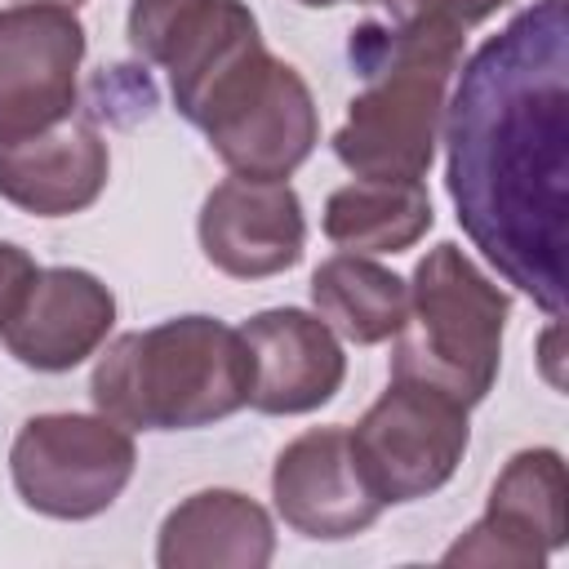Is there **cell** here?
Masks as SVG:
<instances>
[{
	"instance_id": "5",
	"label": "cell",
	"mask_w": 569,
	"mask_h": 569,
	"mask_svg": "<svg viewBox=\"0 0 569 569\" xmlns=\"http://www.w3.org/2000/svg\"><path fill=\"white\" fill-rule=\"evenodd\" d=\"M138 467L133 431L107 413H36L9 445V480L27 511L93 520L116 507Z\"/></svg>"
},
{
	"instance_id": "16",
	"label": "cell",
	"mask_w": 569,
	"mask_h": 569,
	"mask_svg": "<svg viewBox=\"0 0 569 569\" xmlns=\"http://www.w3.org/2000/svg\"><path fill=\"white\" fill-rule=\"evenodd\" d=\"M311 307L316 316L356 347L391 342L409 311V280L369 253H333L311 271Z\"/></svg>"
},
{
	"instance_id": "14",
	"label": "cell",
	"mask_w": 569,
	"mask_h": 569,
	"mask_svg": "<svg viewBox=\"0 0 569 569\" xmlns=\"http://www.w3.org/2000/svg\"><path fill=\"white\" fill-rule=\"evenodd\" d=\"M111 178V151L98 124L76 107L67 120L0 142V200L36 218H71L98 204Z\"/></svg>"
},
{
	"instance_id": "17",
	"label": "cell",
	"mask_w": 569,
	"mask_h": 569,
	"mask_svg": "<svg viewBox=\"0 0 569 569\" xmlns=\"http://www.w3.org/2000/svg\"><path fill=\"white\" fill-rule=\"evenodd\" d=\"M431 196L422 182L356 178L325 200V236L342 253H405L431 231Z\"/></svg>"
},
{
	"instance_id": "18",
	"label": "cell",
	"mask_w": 569,
	"mask_h": 569,
	"mask_svg": "<svg viewBox=\"0 0 569 569\" xmlns=\"http://www.w3.org/2000/svg\"><path fill=\"white\" fill-rule=\"evenodd\" d=\"M378 9L382 22L396 27H413V22H440L453 31H471L485 18H493L498 9H507L511 0H365Z\"/></svg>"
},
{
	"instance_id": "10",
	"label": "cell",
	"mask_w": 569,
	"mask_h": 569,
	"mask_svg": "<svg viewBox=\"0 0 569 569\" xmlns=\"http://www.w3.org/2000/svg\"><path fill=\"white\" fill-rule=\"evenodd\" d=\"M271 502H276V516L311 542L356 538L387 511L356 462L351 431L338 422L311 427L276 453Z\"/></svg>"
},
{
	"instance_id": "9",
	"label": "cell",
	"mask_w": 569,
	"mask_h": 569,
	"mask_svg": "<svg viewBox=\"0 0 569 569\" xmlns=\"http://www.w3.org/2000/svg\"><path fill=\"white\" fill-rule=\"evenodd\" d=\"M84 49L89 36L71 4L0 9V142L40 133L80 107Z\"/></svg>"
},
{
	"instance_id": "4",
	"label": "cell",
	"mask_w": 569,
	"mask_h": 569,
	"mask_svg": "<svg viewBox=\"0 0 569 569\" xmlns=\"http://www.w3.org/2000/svg\"><path fill=\"white\" fill-rule=\"evenodd\" d=\"M511 298L453 244H431L409 276V311L391 338V378H418L476 409L502 369Z\"/></svg>"
},
{
	"instance_id": "15",
	"label": "cell",
	"mask_w": 569,
	"mask_h": 569,
	"mask_svg": "<svg viewBox=\"0 0 569 569\" xmlns=\"http://www.w3.org/2000/svg\"><path fill=\"white\" fill-rule=\"evenodd\" d=\"M276 556V525L262 502L240 489H196L156 533L160 569H267Z\"/></svg>"
},
{
	"instance_id": "7",
	"label": "cell",
	"mask_w": 569,
	"mask_h": 569,
	"mask_svg": "<svg viewBox=\"0 0 569 569\" xmlns=\"http://www.w3.org/2000/svg\"><path fill=\"white\" fill-rule=\"evenodd\" d=\"M240 178H289L320 142V111L298 67L262 49L209 102L196 124Z\"/></svg>"
},
{
	"instance_id": "19",
	"label": "cell",
	"mask_w": 569,
	"mask_h": 569,
	"mask_svg": "<svg viewBox=\"0 0 569 569\" xmlns=\"http://www.w3.org/2000/svg\"><path fill=\"white\" fill-rule=\"evenodd\" d=\"M200 0H129V18H124V36L129 49L142 62H160L173 27L196 9Z\"/></svg>"
},
{
	"instance_id": "22",
	"label": "cell",
	"mask_w": 569,
	"mask_h": 569,
	"mask_svg": "<svg viewBox=\"0 0 569 569\" xmlns=\"http://www.w3.org/2000/svg\"><path fill=\"white\" fill-rule=\"evenodd\" d=\"M44 4H71V9H76V4H84V0H44Z\"/></svg>"
},
{
	"instance_id": "1",
	"label": "cell",
	"mask_w": 569,
	"mask_h": 569,
	"mask_svg": "<svg viewBox=\"0 0 569 569\" xmlns=\"http://www.w3.org/2000/svg\"><path fill=\"white\" fill-rule=\"evenodd\" d=\"M445 187L467 240L565 316L569 222V4L538 0L462 58L445 107Z\"/></svg>"
},
{
	"instance_id": "8",
	"label": "cell",
	"mask_w": 569,
	"mask_h": 569,
	"mask_svg": "<svg viewBox=\"0 0 569 569\" xmlns=\"http://www.w3.org/2000/svg\"><path fill=\"white\" fill-rule=\"evenodd\" d=\"M565 542H569L565 458L551 445H533L507 458L480 520L445 547L440 565L542 569Z\"/></svg>"
},
{
	"instance_id": "12",
	"label": "cell",
	"mask_w": 569,
	"mask_h": 569,
	"mask_svg": "<svg viewBox=\"0 0 569 569\" xmlns=\"http://www.w3.org/2000/svg\"><path fill=\"white\" fill-rule=\"evenodd\" d=\"M116 329V293L84 267H36L0 325L4 351L36 373H67L102 351Z\"/></svg>"
},
{
	"instance_id": "6",
	"label": "cell",
	"mask_w": 569,
	"mask_h": 569,
	"mask_svg": "<svg viewBox=\"0 0 569 569\" xmlns=\"http://www.w3.org/2000/svg\"><path fill=\"white\" fill-rule=\"evenodd\" d=\"M471 409L418 378H391L351 431L356 462L382 507L445 489L471 445Z\"/></svg>"
},
{
	"instance_id": "3",
	"label": "cell",
	"mask_w": 569,
	"mask_h": 569,
	"mask_svg": "<svg viewBox=\"0 0 569 569\" xmlns=\"http://www.w3.org/2000/svg\"><path fill=\"white\" fill-rule=\"evenodd\" d=\"M253 360L236 325L173 316L102 342L89 378L93 409L129 431H196L249 405Z\"/></svg>"
},
{
	"instance_id": "2",
	"label": "cell",
	"mask_w": 569,
	"mask_h": 569,
	"mask_svg": "<svg viewBox=\"0 0 569 569\" xmlns=\"http://www.w3.org/2000/svg\"><path fill=\"white\" fill-rule=\"evenodd\" d=\"M347 58L365 89L347 102V120L333 133L338 164L356 178L422 182L440 147L453 76L467 58V31L369 18L351 31Z\"/></svg>"
},
{
	"instance_id": "11",
	"label": "cell",
	"mask_w": 569,
	"mask_h": 569,
	"mask_svg": "<svg viewBox=\"0 0 569 569\" xmlns=\"http://www.w3.org/2000/svg\"><path fill=\"white\" fill-rule=\"evenodd\" d=\"M204 258L231 280H267L302 262L307 218L289 178H222L196 218Z\"/></svg>"
},
{
	"instance_id": "21",
	"label": "cell",
	"mask_w": 569,
	"mask_h": 569,
	"mask_svg": "<svg viewBox=\"0 0 569 569\" xmlns=\"http://www.w3.org/2000/svg\"><path fill=\"white\" fill-rule=\"evenodd\" d=\"M302 9H333V4H347V0H298ZM351 4H365V0H351Z\"/></svg>"
},
{
	"instance_id": "13",
	"label": "cell",
	"mask_w": 569,
	"mask_h": 569,
	"mask_svg": "<svg viewBox=\"0 0 569 569\" xmlns=\"http://www.w3.org/2000/svg\"><path fill=\"white\" fill-rule=\"evenodd\" d=\"M253 360L249 409L271 418H293L329 405L347 382L342 338L302 307H267L240 325Z\"/></svg>"
},
{
	"instance_id": "20",
	"label": "cell",
	"mask_w": 569,
	"mask_h": 569,
	"mask_svg": "<svg viewBox=\"0 0 569 569\" xmlns=\"http://www.w3.org/2000/svg\"><path fill=\"white\" fill-rule=\"evenodd\" d=\"M31 276H36V258H31L22 244L0 240V325H4V316L13 311V302H18V293L27 289Z\"/></svg>"
}]
</instances>
